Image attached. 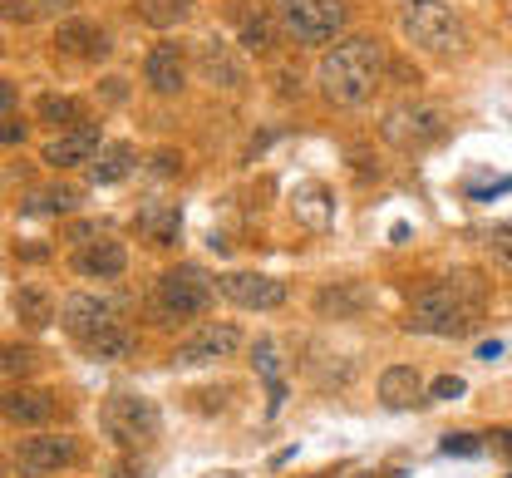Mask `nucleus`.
Returning <instances> with one entry per match:
<instances>
[{
  "label": "nucleus",
  "instance_id": "1",
  "mask_svg": "<svg viewBox=\"0 0 512 478\" xmlns=\"http://www.w3.org/2000/svg\"><path fill=\"white\" fill-rule=\"evenodd\" d=\"M483 301H488V281L478 272H448L429 286H419L409 296V311H404V331L414 336H468L483 316Z\"/></svg>",
  "mask_w": 512,
  "mask_h": 478
},
{
  "label": "nucleus",
  "instance_id": "2",
  "mask_svg": "<svg viewBox=\"0 0 512 478\" xmlns=\"http://www.w3.org/2000/svg\"><path fill=\"white\" fill-rule=\"evenodd\" d=\"M384 69H389V55H384V45L375 35H345V40H335L320 55L316 79H320V94L330 104L355 109V104H365L380 89Z\"/></svg>",
  "mask_w": 512,
  "mask_h": 478
},
{
  "label": "nucleus",
  "instance_id": "3",
  "mask_svg": "<svg viewBox=\"0 0 512 478\" xmlns=\"http://www.w3.org/2000/svg\"><path fill=\"white\" fill-rule=\"evenodd\" d=\"M266 5H271L281 35L296 40V45H311V50L335 40L345 30V20H350L345 0H266Z\"/></svg>",
  "mask_w": 512,
  "mask_h": 478
},
{
  "label": "nucleus",
  "instance_id": "4",
  "mask_svg": "<svg viewBox=\"0 0 512 478\" xmlns=\"http://www.w3.org/2000/svg\"><path fill=\"white\" fill-rule=\"evenodd\" d=\"M99 424H104V434L124 449V454H138V449H148L153 439H158V405L148 400V395H138V390H114L104 405H99Z\"/></svg>",
  "mask_w": 512,
  "mask_h": 478
},
{
  "label": "nucleus",
  "instance_id": "5",
  "mask_svg": "<svg viewBox=\"0 0 512 478\" xmlns=\"http://www.w3.org/2000/svg\"><path fill=\"white\" fill-rule=\"evenodd\" d=\"M399 30L414 50H429V55H458L463 50V20L444 0H404L399 5Z\"/></svg>",
  "mask_w": 512,
  "mask_h": 478
},
{
  "label": "nucleus",
  "instance_id": "6",
  "mask_svg": "<svg viewBox=\"0 0 512 478\" xmlns=\"http://www.w3.org/2000/svg\"><path fill=\"white\" fill-rule=\"evenodd\" d=\"M212 291H217V281L202 272L197 262H178V267H168L158 276L153 301H158L163 321H188V316H202L212 306Z\"/></svg>",
  "mask_w": 512,
  "mask_h": 478
},
{
  "label": "nucleus",
  "instance_id": "7",
  "mask_svg": "<svg viewBox=\"0 0 512 478\" xmlns=\"http://www.w3.org/2000/svg\"><path fill=\"white\" fill-rule=\"evenodd\" d=\"M380 134L399 153H424L448 134V109L444 104H399L380 119Z\"/></svg>",
  "mask_w": 512,
  "mask_h": 478
},
{
  "label": "nucleus",
  "instance_id": "8",
  "mask_svg": "<svg viewBox=\"0 0 512 478\" xmlns=\"http://www.w3.org/2000/svg\"><path fill=\"white\" fill-rule=\"evenodd\" d=\"M79 459V444L69 434H25L15 444V474L20 478H45V474H60Z\"/></svg>",
  "mask_w": 512,
  "mask_h": 478
},
{
  "label": "nucleus",
  "instance_id": "9",
  "mask_svg": "<svg viewBox=\"0 0 512 478\" xmlns=\"http://www.w3.org/2000/svg\"><path fill=\"white\" fill-rule=\"evenodd\" d=\"M119 321V306L109 301V296H99V291H69L60 301V326L74 336V341H94L104 326H114Z\"/></svg>",
  "mask_w": 512,
  "mask_h": 478
},
{
  "label": "nucleus",
  "instance_id": "10",
  "mask_svg": "<svg viewBox=\"0 0 512 478\" xmlns=\"http://www.w3.org/2000/svg\"><path fill=\"white\" fill-rule=\"evenodd\" d=\"M197 74H202L212 89L237 94V89L247 84V60H242V50H237L232 40H222V35H202V40H197Z\"/></svg>",
  "mask_w": 512,
  "mask_h": 478
},
{
  "label": "nucleus",
  "instance_id": "11",
  "mask_svg": "<svg viewBox=\"0 0 512 478\" xmlns=\"http://www.w3.org/2000/svg\"><path fill=\"white\" fill-rule=\"evenodd\" d=\"M55 414H60V395L45 390V385H25L20 380V385H10L0 395V419L15 424V429H45Z\"/></svg>",
  "mask_w": 512,
  "mask_h": 478
},
{
  "label": "nucleus",
  "instance_id": "12",
  "mask_svg": "<svg viewBox=\"0 0 512 478\" xmlns=\"http://www.w3.org/2000/svg\"><path fill=\"white\" fill-rule=\"evenodd\" d=\"M217 291L232 306H242V311H276V306H286V281L266 272H227L217 276Z\"/></svg>",
  "mask_w": 512,
  "mask_h": 478
},
{
  "label": "nucleus",
  "instance_id": "13",
  "mask_svg": "<svg viewBox=\"0 0 512 478\" xmlns=\"http://www.w3.org/2000/svg\"><path fill=\"white\" fill-rule=\"evenodd\" d=\"M237 350H242V331L232 321H207V326H197L188 341L178 345V365L183 370H192V365H217V360H227Z\"/></svg>",
  "mask_w": 512,
  "mask_h": 478
},
{
  "label": "nucleus",
  "instance_id": "14",
  "mask_svg": "<svg viewBox=\"0 0 512 478\" xmlns=\"http://www.w3.org/2000/svg\"><path fill=\"white\" fill-rule=\"evenodd\" d=\"M99 148H104V129L84 119V124H74V129H60V138H50L40 158H45V168L60 173V168H89V158H94Z\"/></svg>",
  "mask_w": 512,
  "mask_h": 478
},
{
  "label": "nucleus",
  "instance_id": "15",
  "mask_svg": "<svg viewBox=\"0 0 512 478\" xmlns=\"http://www.w3.org/2000/svg\"><path fill=\"white\" fill-rule=\"evenodd\" d=\"M143 84H148L158 99L183 94V84H188V60H183L178 40H158V45L143 55Z\"/></svg>",
  "mask_w": 512,
  "mask_h": 478
},
{
  "label": "nucleus",
  "instance_id": "16",
  "mask_svg": "<svg viewBox=\"0 0 512 478\" xmlns=\"http://www.w3.org/2000/svg\"><path fill=\"white\" fill-rule=\"evenodd\" d=\"M74 272L89 276V281H114V276H124L128 272L124 242H114V237H94V242H84V247L74 252Z\"/></svg>",
  "mask_w": 512,
  "mask_h": 478
},
{
  "label": "nucleus",
  "instance_id": "17",
  "mask_svg": "<svg viewBox=\"0 0 512 478\" xmlns=\"http://www.w3.org/2000/svg\"><path fill=\"white\" fill-rule=\"evenodd\" d=\"M237 40H242L247 55H276L281 25H276L271 5H242V10H237Z\"/></svg>",
  "mask_w": 512,
  "mask_h": 478
},
{
  "label": "nucleus",
  "instance_id": "18",
  "mask_svg": "<svg viewBox=\"0 0 512 478\" xmlns=\"http://www.w3.org/2000/svg\"><path fill=\"white\" fill-rule=\"evenodd\" d=\"M55 50L60 55H74V60H104L114 50L109 30H99L94 20H64L55 30Z\"/></svg>",
  "mask_w": 512,
  "mask_h": 478
},
{
  "label": "nucleus",
  "instance_id": "19",
  "mask_svg": "<svg viewBox=\"0 0 512 478\" xmlns=\"http://www.w3.org/2000/svg\"><path fill=\"white\" fill-rule=\"evenodd\" d=\"M138 232L153 242V247H173L178 242V232H183V212L178 203H168V198H148V203L138 207Z\"/></svg>",
  "mask_w": 512,
  "mask_h": 478
},
{
  "label": "nucleus",
  "instance_id": "20",
  "mask_svg": "<svg viewBox=\"0 0 512 478\" xmlns=\"http://www.w3.org/2000/svg\"><path fill=\"white\" fill-rule=\"evenodd\" d=\"M133 168H138V153H133V143H104V148L89 158V183H99V188H114V183H124Z\"/></svg>",
  "mask_w": 512,
  "mask_h": 478
},
{
  "label": "nucleus",
  "instance_id": "21",
  "mask_svg": "<svg viewBox=\"0 0 512 478\" xmlns=\"http://www.w3.org/2000/svg\"><path fill=\"white\" fill-rule=\"evenodd\" d=\"M424 395V375L414 365H389L380 375V405L384 410H409Z\"/></svg>",
  "mask_w": 512,
  "mask_h": 478
},
{
  "label": "nucleus",
  "instance_id": "22",
  "mask_svg": "<svg viewBox=\"0 0 512 478\" xmlns=\"http://www.w3.org/2000/svg\"><path fill=\"white\" fill-rule=\"evenodd\" d=\"M370 306V291L360 286V281H335V286H325L316 296V311L320 316H330V321H345V316H360Z\"/></svg>",
  "mask_w": 512,
  "mask_h": 478
},
{
  "label": "nucleus",
  "instance_id": "23",
  "mask_svg": "<svg viewBox=\"0 0 512 478\" xmlns=\"http://www.w3.org/2000/svg\"><path fill=\"white\" fill-rule=\"evenodd\" d=\"M10 306H15V316H20L30 331H45V326L60 316V306H55V296H50L45 286H15Z\"/></svg>",
  "mask_w": 512,
  "mask_h": 478
},
{
  "label": "nucleus",
  "instance_id": "24",
  "mask_svg": "<svg viewBox=\"0 0 512 478\" xmlns=\"http://www.w3.org/2000/svg\"><path fill=\"white\" fill-rule=\"evenodd\" d=\"M252 370L266 380V395H271L266 410L276 414L281 405H286V380H281V350H276V341H256L252 345Z\"/></svg>",
  "mask_w": 512,
  "mask_h": 478
},
{
  "label": "nucleus",
  "instance_id": "25",
  "mask_svg": "<svg viewBox=\"0 0 512 478\" xmlns=\"http://www.w3.org/2000/svg\"><path fill=\"white\" fill-rule=\"evenodd\" d=\"M192 10H197V0H138V20L153 25V30H178V25H188Z\"/></svg>",
  "mask_w": 512,
  "mask_h": 478
},
{
  "label": "nucleus",
  "instance_id": "26",
  "mask_svg": "<svg viewBox=\"0 0 512 478\" xmlns=\"http://www.w3.org/2000/svg\"><path fill=\"white\" fill-rule=\"evenodd\" d=\"M35 119L50 124V129H74V124H84V104L74 94H40L35 99Z\"/></svg>",
  "mask_w": 512,
  "mask_h": 478
},
{
  "label": "nucleus",
  "instance_id": "27",
  "mask_svg": "<svg viewBox=\"0 0 512 478\" xmlns=\"http://www.w3.org/2000/svg\"><path fill=\"white\" fill-rule=\"evenodd\" d=\"M133 331H128L124 321H114V326H104L94 341H84V350H89V360H128L133 355Z\"/></svg>",
  "mask_w": 512,
  "mask_h": 478
},
{
  "label": "nucleus",
  "instance_id": "28",
  "mask_svg": "<svg viewBox=\"0 0 512 478\" xmlns=\"http://www.w3.org/2000/svg\"><path fill=\"white\" fill-rule=\"evenodd\" d=\"M79 207V193L74 188H40V193H30L20 212L25 217H64V212H74Z\"/></svg>",
  "mask_w": 512,
  "mask_h": 478
},
{
  "label": "nucleus",
  "instance_id": "29",
  "mask_svg": "<svg viewBox=\"0 0 512 478\" xmlns=\"http://www.w3.org/2000/svg\"><path fill=\"white\" fill-rule=\"evenodd\" d=\"M40 370V350L35 345H0V380L20 385Z\"/></svg>",
  "mask_w": 512,
  "mask_h": 478
},
{
  "label": "nucleus",
  "instance_id": "30",
  "mask_svg": "<svg viewBox=\"0 0 512 478\" xmlns=\"http://www.w3.org/2000/svg\"><path fill=\"white\" fill-rule=\"evenodd\" d=\"M296 207H301L306 227H316V232H325V227L335 222V198H325L320 188H301V198H296Z\"/></svg>",
  "mask_w": 512,
  "mask_h": 478
},
{
  "label": "nucleus",
  "instance_id": "31",
  "mask_svg": "<svg viewBox=\"0 0 512 478\" xmlns=\"http://www.w3.org/2000/svg\"><path fill=\"white\" fill-rule=\"evenodd\" d=\"M444 454L473 459V454H483V439H478V434H448V439H444Z\"/></svg>",
  "mask_w": 512,
  "mask_h": 478
},
{
  "label": "nucleus",
  "instance_id": "32",
  "mask_svg": "<svg viewBox=\"0 0 512 478\" xmlns=\"http://www.w3.org/2000/svg\"><path fill=\"white\" fill-rule=\"evenodd\" d=\"M488 247H493V262H498L503 272H512V227H498V232L488 237Z\"/></svg>",
  "mask_w": 512,
  "mask_h": 478
},
{
  "label": "nucleus",
  "instance_id": "33",
  "mask_svg": "<svg viewBox=\"0 0 512 478\" xmlns=\"http://www.w3.org/2000/svg\"><path fill=\"white\" fill-rule=\"evenodd\" d=\"M148 168H153L158 178H173V173H183V153H173V148H158Z\"/></svg>",
  "mask_w": 512,
  "mask_h": 478
},
{
  "label": "nucleus",
  "instance_id": "34",
  "mask_svg": "<svg viewBox=\"0 0 512 478\" xmlns=\"http://www.w3.org/2000/svg\"><path fill=\"white\" fill-rule=\"evenodd\" d=\"M0 15H5V20H20V25H30V20L40 15V5H35V0H0Z\"/></svg>",
  "mask_w": 512,
  "mask_h": 478
},
{
  "label": "nucleus",
  "instance_id": "35",
  "mask_svg": "<svg viewBox=\"0 0 512 478\" xmlns=\"http://www.w3.org/2000/svg\"><path fill=\"white\" fill-rule=\"evenodd\" d=\"M429 395H434V400H458V395H463V380H458V375H444V380H434Z\"/></svg>",
  "mask_w": 512,
  "mask_h": 478
},
{
  "label": "nucleus",
  "instance_id": "36",
  "mask_svg": "<svg viewBox=\"0 0 512 478\" xmlns=\"http://www.w3.org/2000/svg\"><path fill=\"white\" fill-rule=\"evenodd\" d=\"M25 134H30V129H25V124H15L10 114L0 119V143H25Z\"/></svg>",
  "mask_w": 512,
  "mask_h": 478
},
{
  "label": "nucleus",
  "instance_id": "37",
  "mask_svg": "<svg viewBox=\"0 0 512 478\" xmlns=\"http://www.w3.org/2000/svg\"><path fill=\"white\" fill-rule=\"evenodd\" d=\"M15 104H20V89H15L10 79H0V119H5V114H15Z\"/></svg>",
  "mask_w": 512,
  "mask_h": 478
},
{
  "label": "nucleus",
  "instance_id": "38",
  "mask_svg": "<svg viewBox=\"0 0 512 478\" xmlns=\"http://www.w3.org/2000/svg\"><path fill=\"white\" fill-rule=\"evenodd\" d=\"M493 449H498L503 459H512V429H498V434H493Z\"/></svg>",
  "mask_w": 512,
  "mask_h": 478
},
{
  "label": "nucleus",
  "instance_id": "39",
  "mask_svg": "<svg viewBox=\"0 0 512 478\" xmlns=\"http://www.w3.org/2000/svg\"><path fill=\"white\" fill-rule=\"evenodd\" d=\"M109 478H148V474H143L138 464H128V459H124V464H119V469H114V474H109Z\"/></svg>",
  "mask_w": 512,
  "mask_h": 478
},
{
  "label": "nucleus",
  "instance_id": "40",
  "mask_svg": "<svg viewBox=\"0 0 512 478\" xmlns=\"http://www.w3.org/2000/svg\"><path fill=\"white\" fill-rule=\"evenodd\" d=\"M35 5H40V10H64V15L74 10V0H35Z\"/></svg>",
  "mask_w": 512,
  "mask_h": 478
},
{
  "label": "nucleus",
  "instance_id": "41",
  "mask_svg": "<svg viewBox=\"0 0 512 478\" xmlns=\"http://www.w3.org/2000/svg\"><path fill=\"white\" fill-rule=\"evenodd\" d=\"M498 355H503V345L493 341V345H478V360H498Z\"/></svg>",
  "mask_w": 512,
  "mask_h": 478
}]
</instances>
